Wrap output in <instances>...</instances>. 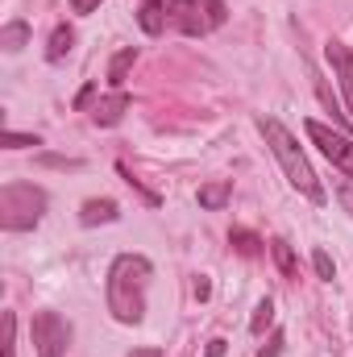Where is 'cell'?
<instances>
[{"mask_svg": "<svg viewBox=\"0 0 353 357\" xmlns=\"http://www.w3.org/2000/svg\"><path fill=\"white\" fill-rule=\"evenodd\" d=\"M0 146L4 150H25V146H42V137L38 133H13V129H4L0 133Z\"/></svg>", "mask_w": 353, "mask_h": 357, "instance_id": "obj_18", "label": "cell"}, {"mask_svg": "<svg viewBox=\"0 0 353 357\" xmlns=\"http://www.w3.org/2000/svg\"><path fill=\"white\" fill-rule=\"evenodd\" d=\"M29 333H33V354L38 357H63L71 345V320L59 312H38Z\"/></svg>", "mask_w": 353, "mask_h": 357, "instance_id": "obj_5", "label": "cell"}, {"mask_svg": "<svg viewBox=\"0 0 353 357\" xmlns=\"http://www.w3.org/2000/svg\"><path fill=\"white\" fill-rule=\"evenodd\" d=\"M133 63H137V46H125V50H117V54H112V63H108V84H112V88H121Z\"/></svg>", "mask_w": 353, "mask_h": 357, "instance_id": "obj_14", "label": "cell"}, {"mask_svg": "<svg viewBox=\"0 0 353 357\" xmlns=\"http://www.w3.org/2000/svg\"><path fill=\"white\" fill-rule=\"evenodd\" d=\"M13 333H17V316L8 312V316H4V357H17V349H13Z\"/></svg>", "mask_w": 353, "mask_h": 357, "instance_id": "obj_20", "label": "cell"}, {"mask_svg": "<svg viewBox=\"0 0 353 357\" xmlns=\"http://www.w3.org/2000/svg\"><path fill=\"white\" fill-rule=\"evenodd\" d=\"M229 17L225 0H167V21L187 38H204L212 29H220Z\"/></svg>", "mask_w": 353, "mask_h": 357, "instance_id": "obj_4", "label": "cell"}, {"mask_svg": "<svg viewBox=\"0 0 353 357\" xmlns=\"http://www.w3.org/2000/svg\"><path fill=\"white\" fill-rule=\"evenodd\" d=\"M129 357H163V349H154V345H146V349H133Z\"/></svg>", "mask_w": 353, "mask_h": 357, "instance_id": "obj_26", "label": "cell"}, {"mask_svg": "<svg viewBox=\"0 0 353 357\" xmlns=\"http://www.w3.org/2000/svg\"><path fill=\"white\" fill-rule=\"evenodd\" d=\"M278 354H283V333H274L270 345H262V357H278Z\"/></svg>", "mask_w": 353, "mask_h": 357, "instance_id": "obj_21", "label": "cell"}, {"mask_svg": "<svg viewBox=\"0 0 353 357\" xmlns=\"http://www.w3.org/2000/svg\"><path fill=\"white\" fill-rule=\"evenodd\" d=\"M150 278L154 266L142 254H117L108 266V282H104V299L112 320L121 324H137L146 316V295H150Z\"/></svg>", "mask_w": 353, "mask_h": 357, "instance_id": "obj_1", "label": "cell"}, {"mask_svg": "<svg viewBox=\"0 0 353 357\" xmlns=\"http://www.w3.org/2000/svg\"><path fill=\"white\" fill-rule=\"evenodd\" d=\"M341 204L353 212V187H341Z\"/></svg>", "mask_w": 353, "mask_h": 357, "instance_id": "obj_27", "label": "cell"}, {"mask_svg": "<svg viewBox=\"0 0 353 357\" xmlns=\"http://www.w3.org/2000/svg\"><path fill=\"white\" fill-rule=\"evenodd\" d=\"M91 96H96V84H88V88H84L80 96H75V108H88V104H91Z\"/></svg>", "mask_w": 353, "mask_h": 357, "instance_id": "obj_23", "label": "cell"}, {"mask_svg": "<svg viewBox=\"0 0 353 357\" xmlns=\"http://www.w3.org/2000/svg\"><path fill=\"white\" fill-rule=\"evenodd\" d=\"M270 258H274V266H278V274H283V278H299V258H295L291 241L274 237V241H270Z\"/></svg>", "mask_w": 353, "mask_h": 357, "instance_id": "obj_11", "label": "cell"}, {"mask_svg": "<svg viewBox=\"0 0 353 357\" xmlns=\"http://www.w3.org/2000/svg\"><path fill=\"white\" fill-rule=\"evenodd\" d=\"M121 216V208H117V199H88L84 208H80V225H112Z\"/></svg>", "mask_w": 353, "mask_h": 357, "instance_id": "obj_9", "label": "cell"}, {"mask_svg": "<svg viewBox=\"0 0 353 357\" xmlns=\"http://www.w3.org/2000/svg\"><path fill=\"white\" fill-rule=\"evenodd\" d=\"M129 104H133V100H129V91L117 88L112 96H100V100H96V108H91V121L108 129V125H117V121L129 112Z\"/></svg>", "mask_w": 353, "mask_h": 357, "instance_id": "obj_8", "label": "cell"}, {"mask_svg": "<svg viewBox=\"0 0 353 357\" xmlns=\"http://www.w3.org/2000/svg\"><path fill=\"white\" fill-rule=\"evenodd\" d=\"M208 357H225V341L216 337V341H208Z\"/></svg>", "mask_w": 353, "mask_h": 357, "instance_id": "obj_25", "label": "cell"}, {"mask_svg": "<svg viewBox=\"0 0 353 357\" xmlns=\"http://www.w3.org/2000/svg\"><path fill=\"white\" fill-rule=\"evenodd\" d=\"M303 133L312 137V146H320V154H324L333 167L345 171V178H353V142L345 133H333L324 121H303Z\"/></svg>", "mask_w": 353, "mask_h": 357, "instance_id": "obj_6", "label": "cell"}, {"mask_svg": "<svg viewBox=\"0 0 353 357\" xmlns=\"http://www.w3.org/2000/svg\"><path fill=\"white\" fill-rule=\"evenodd\" d=\"M137 21H142V29H146L150 38H158V33H163V25H167V4H163V0H142Z\"/></svg>", "mask_w": 353, "mask_h": 357, "instance_id": "obj_12", "label": "cell"}, {"mask_svg": "<svg viewBox=\"0 0 353 357\" xmlns=\"http://www.w3.org/2000/svg\"><path fill=\"white\" fill-rule=\"evenodd\" d=\"M312 266H316V278L333 282V258H329V250H316V254H312Z\"/></svg>", "mask_w": 353, "mask_h": 357, "instance_id": "obj_19", "label": "cell"}, {"mask_svg": "<svg viewBox=\"0 0 353 357\" xmlns=\"http://www.w3.org/2000/svg\"><path fill=\"white\" fill-rule=\"evenodd\" d=\"M71 46H75V29H71V25H54L50 46H46V59H50V63H63V59L71 54Z\"/></svg>", "mask_w": 353, "mask_h": 357, "instance_id": "obj_13", "label": "cell"}, {"mask_svg": "<svg viewBox=\"0 0 353 357\" xmlns=\"http://www.w3.org/2000/svg\"><path fill=\"white\" fill-rule=\"evenodd\" d=\"M270 324H274V299H262V303L254 307V320H250V333H254V337H262V333L270 328Z\"/></svg>", "mask_w": 353, "mask_h": 357, "instance_id": "obj_17", "label": "cell"}, {"mask_svg": "<svg viewBox=\"0 0 353 357\" xmlns=\"http://www.w3.org/2000/svg\"><path fill=\"white\" fill-rule=\"evenodd\" d=\"M0 46H4L8 54L25 50V46H29V25H25V21H8V25L0 29Z\"/></svg>", "mask_w": 353, "mask_h": 357, "instance_id": "obj_15", "label": "cell"}, {"mask_svg": "<svg viewBox=\"0 0 353 357\" xmlns=\"http://www.w3.org/2000/svg\"><path fill=\"white\" fill-rule=\"evenodd\" d=\"M229 245H233L241 258H258V254H262V237L250 233V229H233V233H229Z\"/></svg>", "mask_w": 353, "mask_h": 357, "instance_id": "obj_16", "label": "cell"}, {"mask_svg": "<svg viewBox=\"0 0 353 357\" xmlns=\"http://www.w3.org/2000/svg\"><path fill=\"white\" fill-rule=\"evenodd\" d=\"M71 8L75 13H91V8H100V0H71Z\"/></svg>", "mask_w": 353, "mask_h": 357, "instance_id": "obj_24", "label": "cell"}, {"mask_svg": "<svg viewBox=\"0 0 353 357\" xmlns=\"http://www.w3.org/2000/svg\"><path fill=\"white\" fill-rule=\"evenodd\" d=\"M258 129H262L266 146L274 150V158H278V167H283L287 183H291V187H295L303 199H312V204H329V191H324V183L316 178L312 162L303 158V150H299V142L287 133V125H283V121H274V116H258Z\"/></svg>", "mask_w": 353, "mask_h": 357, "instance_id": "obj_2", "label": "cell"}, {"mask_svg": "<svg viewBox=\"0 0 353 357\" xmlns=\"http://www.w3.org/2000/svg\"><path fill=\"white\" fill-rule=\"evenodd\" d=\"M229 195H233V178H212V183L200 187V208L220 212V208L229 204Z\"/></svg>", "mask_w": 353, "mask_h": 357, "instance_id": "obj_10", "label": "cell"}, {"mask_svg": "<svg viewBox=\"0 0 353 357\" xmlns=\"http://www.w3.org/2000/svg\"><path fill=\"white\" fill-rule=\"evenodd\" d=\"M208 295H212V282H208V278H204V274H200V278H195V299H200V303H204V299H208Z\"/></svg>", "mask_w": 353, "mask_h": 357, "instance_id": "obj_22", "label": "cell"}, {"mask_svg": "<svg viewBox=\"0 0 353 357\" xmlns=\"http://www.w3.org/2000/svg\"><path fill=\"white\" fill-rule=\"evenodd\" d=\"M46 212V191L33 183H4L0 187V225L8 233H25L42 220Z\"/></svg>", "mask_w": 353, "mask_h": 357, "instance_id": "obj_3", "label": "cell"}, {"mask_svg": "<svg viewBox=\"0 0 353 357\" xmlns=\"http://www.w3.org/2000/svg\"><path fill=\"white\" fill-rule=\"evenodd\" d=\"M324 59L333 63V75H337V84H341V91H345V100H350V112H353V50L345 46V42H329L324 46Z\"/></svg>", "mask_w": 353, "mask_h": 357, "instance_id": "obj_7", "label": "cell"}]
</instances>
